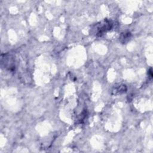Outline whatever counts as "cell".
Here are the masks:
<instances>
[{
    "label": "cell",
    "instance_id": "1",
    "mask_svg": "<svg viewBox=\"0 0 153 153\" xmlns=\"http://www.w3.org/2000/svg\"><path fill=\"white\" fill-rule=\"evenodd\" d=\"M113 26V23L111 20L105 19L103 21L96 25V35L98 36H101L105 32L109 30Z\"/></svg>",
    "mask_w": 153,
    "mask_h": 153
},
{
    "label": "cell",
    "instance_id": "2",
    "mask_svg": "<svg viewBox=\"0 0 153 153\" xmlns=\"http://www.w3.org/2000/svg\"><path fill=\"white\" fill-rule=\"evenodd\" d=\"M127 86L125 84H118V85L114 86L112 90V94L118 95L124 93L127 91Z\"/></svg>",
    "mask_w": 153,
    "mask_h": 153
},
{
    "label": "cell",
    "instance_id": "3",
    "mask_svg": "<svg viewBox=\"0 0 153 153\" xmlns=\"http://www.w3.org/2000/svg\"><path fill=\"white\" fill-rule=\"evenodd\" d=\"M131 35L130 32H123L120 35V41L123 44H124L129 40V39L131 38Z\"/></svg>",
    "mask_w": 153,
    "mask_h": 153
}]
</instances>
